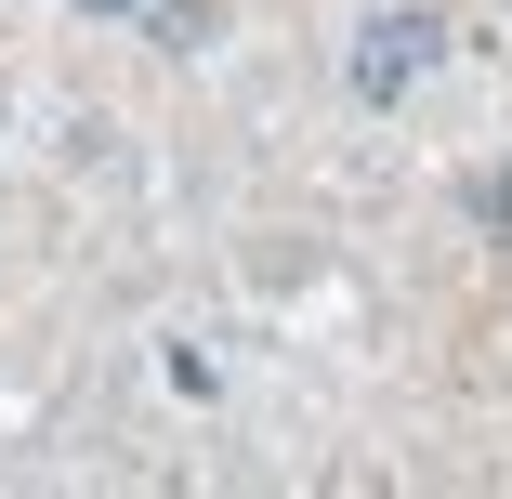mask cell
Here are the masks:
<instances>
[{"mask_svg": "<svg viewBox=\"0 0 512 499\" xmlns=\"http://www.w3.org/2000/svg\"><path fill=\"white\" fill-rule=\"evenodd\" d=\"M434 66H447V14H421V0H407V14H381V27H355V53H342L355 106H407Z\"/></svg>", "mask_w": 512, "mask_h": 499, "instance_id": "obj_1", "label": "cell"}, {"mask_svg": "<svg viewBox=\"0 0 512 499\" xmlns=\"http://www.w3.org/2000/svg\"><path fill=\"white\" fill-rule=\"evenodd\" d=\"M79 14H145V0H79Z\"/></svg>", "mask_w": 512, "mask_h": 499, "instance_id": "obj_2", "label": "cell"}]
</instances>
